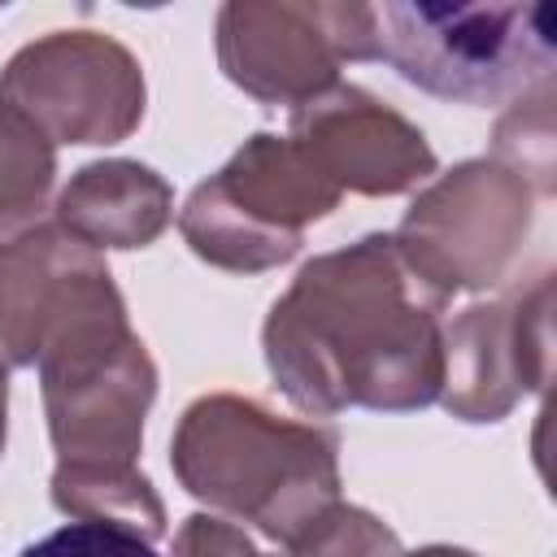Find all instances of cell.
I'll list each match as a JSON object with an SVG mask.
<instances>
[{
	"mask_svg": "<svg viewBox=\"0 0 557 557\" xmlns=\"http://www.w3.org/2000/svg\"><path fill=\"white\" fill-rule=\"evenodd\" d=\"M444 305L392 235H366L313 257L274 300L261 326L265 366L309 418L422 409L440 396Z\"/></svg>",
	"mask_w": 557,
	"mask_h": 557,
	"instance_id": "obj_1",
	"label": "cell"
},
{
	"mask_svg": "<svg viewBox=\"0 0 557 557\" xmlns=\"http://www.w3.org/2000/svg\"><path fill=\"white\" fill-rule=\"evenodd\" d=\"M170 466L209 509L287 544L339 500V435L270 413L252 396L209 392L178 418Z\"/></svg>",
	"mask_w": 557,
	"mask_h": 557,
	"instance_id": "obj_2",
	"label": "cell"
},
{
	"mask_svg": "<svg viewBox=\"0 0 557 557\" xmlns=\"http://www.w3.org/2000/svg\"><path fill=\"white\" fill-rule=\"evenodd\" d=\"M379 57L413 87L457 104H513L553 83L548 4H383Z\"/></svg>",
	"mask_w": 557,
	"mask_h": 557,
	"instance_id": "obj_3",
	"label": "cell"
},
{
	"mask_svg": "<svg viewBox=\"0 0 557 557\" xmlns=\"http://www.w3.org/2000/svg\"><path fill=\"white\" fill-rule=\"evenodd\" d=\"M35 366L57 466H135L144 418L157 396V366L126 322V300L83 313L44 348Z\"/></svg>",
	"mask_w": 557,
	"mask_h": 557,
	"instance_id": "obj_4",
	"label": "cell"
},
{
	"mask_svg": "<svg viewBox=\"0 0 557 557\" xmlns=\"http://www.w3.org/2000/svg\"><path fill=\"white\" fill-rule=\"evenodd\" d=\"M535 196L492 157H474L426 183L396 226L409 270L444 300L509 283L522 261Z\"/></svg>",
	"mask_w": 557,
	"mask_h": 557,
	"instance_id": "obj_5",
	"label": "cell"
},
{
	"mask_svg": "<svg viewBox=\"0 0 557 557\" xmlns=\"http://www.w3.org/2000/svg\"><path fill=\"white\" fill-rule=\"evenodd\" d=\"M344 61H379L370 4L235 0L218 9V65L252 100L296 109L335 87Z\"/></svg>",
	"mask_w": 557,
	"mask_h": 557,
	"instance_id": "obj_6",
	"label": "cell"
},
{
	"mask_svg": "<svg viewBox=\"0 0 557 557\" xmlns=\"http://www.w3.org/2000/svg\"><path fill=\"white\" fill-rule=\"evenodd\" d=\"M144 70L100 30H52L9 57L0 104L52 144H117L144 122Z\"/></svg>",
	"mask_w": 557,
	"mask_h": 557,
	"instance_id": "obj_7",
	"label": "cell"
},
{
	"mask_svg": "<svg viewBox=\"0 0 557 557\" xmlns=\"http://www.w3.org/2000/svg\"><path fill=\"white\" fill-rule=\"evenodd\" d=\"M440 405L461 422H500L553 374V274L470 305L440 331Z\"/></svg>",
	"mask_w": 557,
	"mask_h": 557,
	"instance_id": "obj_8",
	"label": "cell"
},
{
	"mask_svg": "<svg viewBox=\"0 0 557 557\" xmlns=\"http://www.w3.org/2000/svg\"><path fill=\"white\" fill-rule=\"evenodd\" d=\"M122 300L104 257L61 231L30 226L0 244V366H35L83 313Z\"/></svg>",
	"mask_w": 557,
	"mask_h": 557,
	"instance_id": "obj_9",
	"label": "cell"
},
{
	"mask_svg": "<svg viewBox=\"0 0 557 557\" xmlns=\"http://www.w3.org/2000/svg\"><path fill=\"white\" fill-rule=\"evenodd\" d=\"M292 139L339 187L361 196H400L435 174L426 135L379 96L335 83L292 109Z\"/></svg>",
	"mask_w": 557,
	"mask_h": 557,
	"instance_id": "obj_10",
	"label": "cell"
},
{
	"mask_svg": "<svg viewBox=\"0 0 557 557\" xmlns=\"http://www.w3.org/2000/svg\"><path fill=\"white\" fill-rule=\"evenodd\" d=\"M205 187L252 231L292 252H300L305 226L326 218L344 196L292 135H252Z\"/></svg>",
	"mask_w": 557,
	"mask_h": 557,
	"instance_id": "obj_11",
	"label": "cell"
},
{
	"mask_svg": "<svg viewBox=\"0 0 557 557\" xmlns=\"http://www.w3.org/2000/svg\"><path fill=\"white\" fill-rule=\"evenodd\" d=\"M174 218L170 183L126 157L83 165L57 196V226L87 248H148Z\"/></svg>",
	"mask_w": 557,
	"mask_h": 557,
	"instance_id": "obj_12",
	"label": "cell"
},
{
	"mask_svg": "<svg viewBox=\"0 0 557 557\" xmlns=\"http://www.w3.org/2000/svg\"><path fill=\"white\" fill-rule=\"evenodd\" d=\"M52 505L74 522H100L131 531L139 540L165 535V505L152 479L139 466H100V470H52Z\"/></svg>",
	"mask_w": 557,
	"mask_h": 557,
	"instance_id": "obj_13",
	"label": "cell"
},
{
	"mask_svg": "<svg viewBox=\"0 0 557 557\" xmlns=\"http://www.w3.org/2000/svg\"><path fill=\"white\" fill-rule=\"evenodd\" d=\"M553 83L518 96L496 131H492V161L527 183L531 196H553L557 187V126H553Z\"/></svg>",
	"mask_w": 557,
	"mask_h": 557,
	"instance_id": "obj_14",
	"label": "cell"
},
{
	"mask_svg": "<svg viewBox=\"0 0 557 557\" xmlns=\"http://www.w3.org/2000/svg\"><path fill=\"white\" fill-rule=\"evenodd\" d=\"M57 178V144L0 104V231L35 218Z\"/></svg>",
	"mask_w": 557,
	"mask_h": 557,
	"instance_id": "obj_15",
	"label": "cell"
},
{
	"mask_svg": "<svg viewBox=\"0 0 557 557\" xmlns=\"http://www.w3.org/2000/svg\"><path fill=\"white\" fill-rule=\"evenodd\" d=\"M396 531L357 505H326L287 540V557H400Z\"/></svg>",
	"mask_w": 557,
	"mask_h": 557,
	"instance_id": "obj_16",
	"label": "cell"
},
{
	"mask_svg": "<svg viewBox=\"0 0 557 557\" xmlns=\"http://www.w3.org/2000/svg\"><path fill=\"white\" fill-rule=\"evenodd\" d=\"M17 557H161L148 540L117 531V527H100V522H65L61 531L26 544Z\"/></svg>",
	"mask_w": 557,
	"mask_h": 557,
	"instance_id": "obj_17",
	"label": "cell"
},
{
	"mask_svg": "<svg viewBox=\"0 0 557 557\" xmlns=\"http://www.w3.org/2000/svg\"><path fill=\"white\" fill-rule=\"evenodd\" d=\"M174 557H265L257 544L226 518L191 513L174 535Z\"/></svg>",
	"mask_w": 557,
	"mask_h": 557,
	"instance_id": "obj_18",
	"label": "cell"
},
{
	"mask_svg": "<svg viewBox=\"0 0 557 557\" xmlns=\"http://www.w3.org/2000/svg\"><path fill=\"white\" fill-rule=\"evenodd\" d=\"M400 557H474L470 548H453V544H426L418 553H400Z\"/></svg>",
	"mask_w": 557,
	"mask_h": 557,
	"instance_id": "obj_19",
	"label": "cell"
},
{
	"mask_svg": "<svg viewBox=\"0 0 557 557\" xmlns=\"http://www.w3.org/2000/svg\"><path fill=\"white\" fill-rule=\"evenodd\" d=\"M4 413H9V374L0 366V453H4Z\"/></svg>",
	"mask_w": 557,
	"mask_h": 557,
	"instance_id": "obj_20",
	"label": "cell"
}]
</instances>
